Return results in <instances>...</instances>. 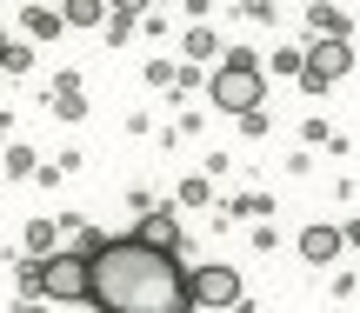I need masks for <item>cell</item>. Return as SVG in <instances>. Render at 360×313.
<instances>
[{
    "instance_id": "6da1fadb",
    "label": "cell",
    "mask_w": 360,
    "mask_h": 313,
    "mask_svg": "<svg viewBox=\"0 0 360 313\" xmlns=\"http://www.w3.org/2000/svg\"><path fill=\"white\" fill-rule=\"evenodd\" d=\"M80 253H87V274H94L87 300L101 313H193L187 267H180L167 247H147L141 234H127V240L87 234Z\"/></svg>"
},
{
    "instance_id": "7a4b0ae2",
    "label": "cell",
    "mask_w": 360,
    "mask_h": 313,
    "mask_svg": "<svg viewBox=\"0 0 360 313\" xmlns=\"http://www.w3.org/2000/svg\"><path fill=\"white\" fill-rule=\"evenodd\" d=\"M260 93H267V80H260V60L254 53H227L220 60V74L207 80V100L220 107V114H260Z\"/></svg>"
},
{
    "instance_id": "3957f363",
    "label": "cell",
    "mask_w": 360,
    "mask_h": 313,
    "mask_svg": "<svg viewBox=\"0 0 360 313\" xmlns=\"http://www.w3.org/2000/svg\"><path fill=\"white\" fill-rule=\"evenodd\" d=\"M87 253H47V260H40L34 267V293H40V300H87Z\"/></svg>"
},
{
    "instance_id": "277c9868",
    "label": "cell",
    "mask_w": 360,
    "mask_h": 313,
    "mask_svg": "<svg viewBox=\"0 0 360 313\" xmlns=\"http://www.w3.org/2000/svg\"><path fill=\"white\" fill-rule=\"evenodd\" d=\"M347 67H354V47H347V40H334V34H321L307 47V60H300V87H307V93H327V80H340Z\"/></svg>"
},
{
    "instance_id": "5b68a950",
    "label": "cell",
    "mask_w": 360,
    "mask_h": 313,
    "mask_svg": "<svg viewBox=\"0 0 360 313\" xmlns=\"http://www.w3.org/2000/svg\"><path fill=\"white\" fill-rule=\"evenodd\" d=\"M187 293H193L200 313L240 307V274H233V267H200V274H187Z\"/></svg>"
},
{
    "instance_id": "8992f818",
    "label": "cell",
    "mask_w": 360,
    "mask_h": 313,
    "mask_svg": "<svg viewBox=\"0 0 360 313\" xmlns=\"http://www.w3.org/2000/svg\"><path fill=\"white\" fill-rule=\"evenodd\" d=\"M340 240H347L340 227H307V234H300V253H307L314 267H327V260L340 253Z\"/></svg>"
},
{
    "instance_id": "52a82bcc",
    "label": "cell",
    "mask_w": 360,
    "mask_h": 313,
    "mask_svg": "<svg viewBox=\"0 0 360 313\" xmlns=\"http://www.w3.org/2000/svg\"><path fill=\"white\" fill-rule=\"evenodd\" d=\"M141 240H147V247H167V253H180V227L167 220V213H147V220H141Z\"/></svg>"
},
{
    "instance_id": "ba28073f",
    "label": "cell",
    "mask_w": 360,
    "mask_h": 313,
    "mask_svg": "<svg viewBox=\"0 0 360 313\" xmlns=\"http://www.w3.org/2000/svg\"><path fill=\"white\" fill-rule=\"evenodd\" d=\"M60 20L67 27H101L107 20V0H60Z\"/></svg>"
},
{
    "instance_id": "9c48e42d",
    "label": "cell",
    "mask_w": 360,
    "mask_h": 313,
    "mask_svg": "<svg viewBox=\"0 0 360 313\" xmlns=\"http://www.w3.org/2000/svg\"><path fill=\"white\" fill-rule=\"evenodd\" d=\"M80 107H87V100H80V80H74V74H60V80H53V114L80 120Z\"/></svg>"
},
{
    "instance_id": "30bf717a",
    "label": "cell",
    "mask_w": 360,
    "mask_h": 313,
    "mask_svg": "<svg viewBox=\"0 0 360 313\" xmlns=\"http://www.w3.org/2000/svg\"><path fill=\"white\" fill-rule=\"evenodd\" d=\"M27 34H34V40H60V13L34 0V13H27Z\"/></svg>"
},
{
    "instance_id": "8fae6325",
    "label": "cell",
    "mask_w": 360,
    "mask_h": 313,
    "mask_svg": "<svg viewBox=\"0 0 360 313\" xmlns=\"http://www.w3.org/2000/svg\"><path fill=\"white\" fill-rule=\"evenodd\" d=\"M27 247L47 260V253H53V220H34V227H27Z\"/></svg>"
},
{
    "instance_id": "7c38bea8",
    "label": "cell",
    "mask_w": 360,
    "mask_h": 313,
    "mask_svg": "<svg viewBox=\"0 0 360 313\" xmlns=\"http://www.w3.org/2000/svg\"><path fill=\"white\" fill-rule=\"evenodd\" d=\"M214 47H220V40L207 34V27H193V34H187V53H193V60H214Z\"/></svg>"
},
{
    "instance_id": "4fadbf2b",
    "label": "cell",
    "mask_w": 360,
    "mask_h": 313,
    "mask_svg": "<svg viewBox=\"0 0 360 313\" xmlns=\"http://www.w3.org/2000/svg\"><path fill=\"white\" fill-rule=\"evenodd\" d=\"M300 60H307V53H294V47H281V53H274V74H300Z\"/></svg>"
},
{
    "instance_id": "5bb4252c",
    "label": "cell",
    "mask_w": 360,
    "mask_h": 313,
    "mask_svg": "<svg viewBox=\"0 0 360 313\" xmlns=\"http://www.w3.org/2000/svg\"><path fill=\"white\" fill-rule=\"evenodd\" d=\"M107 7H114L120 20H134V13H147V0H107Z\"/></svg>"
},
{
    "instance_id": "9a60e30c",
    "label": "cell",
    "mask_w": 360,
    "mask_h": 313,
    "mask_svg": "<svg viewBox=\"0 0 360 313\" xmlns=\"http://www.w3.org/2000/svg\"><path fill=\"white\" fill-rule=\"evenodd\" d=\"M20 313H53V307H47V300H27V307H20Z\"/></svg>"
},
{
    "instance_id": "2e32d148",
    "label": "cell",
    "mask_w": 360,
    "mask_h": 313,
    "mask_svg": "<svg viewBox=\"0 0 360 313\" xmlns=\"http://www.w3.org/2000/svg\"><path fill=\"white\" fill-rule=\"evenodd\" d=\"M7 47H13V40H7V34H0V67H7Z\"/></svg>"
},
{
    "instance_id": "e0dca14e",
    "label": "cell",
    "mask_w": 360,
    "mask_h": 313,
    "mask_svg": "<svg viewBox=\"0 0 360 313\" xmlns=\"http://www.w3.org/2000/svg\"><path fill=\"white\" fill-rule=\"evenodd\" d=\"M347 240H354V247H360V220H354V227H347Z\"/></svg>"
},
{
    "instance_id": "ac0fdd59",
    "label": "cell",
    "mask_w": 360,
    "mask_h": 313,
    "mask_svg": "<svg viewBox=\"0 0 360 313\" xmlns=\"http://www.w3.org/2000/svg\"><path fill=\"white\" fill-rule=\"evenodd\" d=\"M40 7H47V0H40Z\"/></svg>"
}]
</instances>
